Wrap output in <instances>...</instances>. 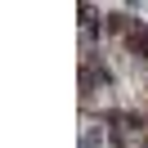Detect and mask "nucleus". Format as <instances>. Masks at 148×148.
Instances as JSON below:
<instances>
[{
	"instance_id": "obj_1",
	"label": "nucleus",
	"mask_w": 148,
	"mask_h": 148,
	"mask_svg": "<svg viewBox=\"0 0 148 148\" xmlns=\"http://www.w3.org/2000/svg\"><path fill=\"white\" fill-rule=\"evenodd\" d=\"M130 45H135V49H144V58H148V32H139V36H130Z\"/></svg>"
}]
</instances>
